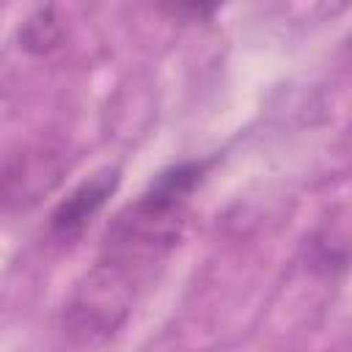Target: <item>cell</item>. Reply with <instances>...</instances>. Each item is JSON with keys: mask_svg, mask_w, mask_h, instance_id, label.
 Segmentation results:
<instances>
[{"mask_svg": "<svg viewBox=\"0 0 352 352\" xmlns=\"http://www.w3.org/2000/svg\"><path fill=\"white\" fill-rule=\"evenodd\" d=\"M60 41H63V25H60L52 3L36 8L19 28V47L28 55H47V52L58 50Z\"/></svg>", "mask_w": 352, "mask_h": 352, "instance_id": "2", "label": "cell"}, {"mask_svg": "<svg viewBox=\"0 0 352 352\" xmlns=\"http://www.w3.org/2000/svg\"><path fill=\"white\" fill-rule=\"evenodd\" d=\"M121 182V170L118 168H104L99 173H94L91 179L80 182L50 214V236L69 245L74 239L82 236V231L94 223V217L102 212V206L107 204V198L116 192Z\"/></svg>", "mask_w": 352, "mask_h": 352, "instance_id": "1", "label": "cell"}, {"mask_svg": "<svg viewBox=\"0 0 352 352\" xmlns=\"http://www.w3.org/2000/svg\"><path fill=\"white\" fill-rule=\"evenodd\" d=\"M226 0H157L160 11L179 22H206L212 19Z\"/></svg>", "mask_w": 352, "mask_h": 352, "instance_id": "3", "label": "cell"}]
</instances>
